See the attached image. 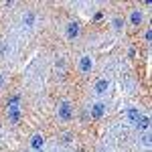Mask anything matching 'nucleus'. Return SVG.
Wrapping results in <instances>:
<instances>
[{"label": "nucleus", "mask_w": 152, "mask_h": 152, "mask_svg": "<svg viewBox=\"0 0 152 152\" xmlns=\"http://www.w3.org/2000/svg\"><path fill=\"white\" fill-rule=\"evenodd\" d=\"M114 24H116V28H120V26H122V20H120V18H116V20H114Z\"/></svg>", "instance_id": "obj_12"}, {"label": "nucleus", "mask_w": 152, "mask_h": 152, "mask_svg": "<svg viewBox=\"0 0 152 152\" xmlns=\"http://www.w3.org/2000/svg\"><path fill=\"white\" fill-rule=\"evenodd\" d=\"M110 89V81L107 79H99V81H95V94H105Z\"/></svg>", "instance_id": "obj_5"}, {"label": "nucleus", "mask_w": 152, "mask_h": 152, "mask_svg": "<svg viewBox=\"0 0 152 152\" xmlns=\"http://www.w3.org/2000/svg\"><path fill=\"white\" fill-rule=\"evenodd\" d=\"M140 116H142V114H140V110H138V107H128V120L132 122V124H136Z\"/></svg>", "instance_id": "obj_9"}, {"label": "nucleus", "mask_w": 152, "mask_h": 152, "mask_svg": "<svg viewBox=\"0 0 152 152\" xmlns=\"http://www.w3.org/2000/svg\"><path fill=\"white\" fill-rule=\"evenodd\" d=\"M91 67H94L91 57H81V59H79V69H81L83 73H89V71H91Z\"/></svg>", "instance_id": "obj_3"}, {"label": "nucleus", "mask_w": 152, "mask_h": 152, "mask_svg": "<svg viewBox=\"0 0 152 152\" xmlns=\"http://www.w3.org/2000/svg\"><path fill=\"white\" fill-rule=\"evenodd\" d=\"M8 120L12 124H16L20 120V107H18V104H10L8 102Z\"/></svg>", "instance_id": "obj_2"}, {"label": "nucleus", "mask_w": 152, "mask_h": 152, "mask_svg": "<svg viewBox=\"0 0 152 152\" xmlns=\"http://www.w3.org/2000/svg\"><path fill=\"white\" fill-rule=\"evenodd\" d=\"M0 87H2V75H0Z\"/></svg>", "instance_id": "obj_13"}, {"label": "nucleus", "mask_w": 152, "mask_h": 152, "mask_svg": "<svg viewBox=\"0 0 152 152\" xmlns=\"http://www.w3.org/2000/svg\"><path fill=\"white\" fill-rule=\"evenodd\" d=\"M65 35H67V39H75V37L79 35V23H69Z\"/></svg>", "instance_id": "obj_4"}, {"label": "nucleus", "mask_w": 152, "mask_h": 152, "mask_svg": "<svg viewBox=\"0 0 152 152\" xmlns=\"http://www.w3.org/2000/svg\"><path fill=\"white\" fill-rule=\"evenodd\" d=\"M43 142H45L43 134H35V136L31 138V146H33L35 150H43Z\"/></svg>", "instance_id": "obj_6"}, {"label": "nucleus", "mask_w": 152, "mask_h": 152, "mask_svg": "<svg viewBox=\"0 0 152 152\" xmlns=\"http://www.w3.org/2000/svg\"><path fill=\"white\" fill-rule=\"evenodd\" d=\"M142 18H144V14H142L140 10H132V14H130V20H132V24H138L142 23Z\"/></svg>", "instance_id": "obj_10"}, {"label": "nucleus", "mask_w": 152, "mask_h": 152, "mask_svg": "<svg viewBox=\"0 0 152 152\" xmlns=\"http://www.w3.org/2000/svg\"><path fill=\"white\" fill-rule=\"evenodd\" d=\"M136 128H138V130H148V128H150V118H148V116H140V118H138V122H136Z\"/></svg>", "instance_id": "obj_8"}, {"label": "nucleus", "mask_w": 152, "mask_h": 152, "mask_svg": "<svg viewBox=\"0 0 152 152\" xmlns=\"http://www.w3.org/2000/svg\"><path fill=\"white\" fill-rule=\"evenodd\" d=\"M57 114H59V118L61 120H71V116H73V110H71V104L69 102H61L59 104V107H57Z\"/></svg>", "instance_id": "obj_1"}, {"label": "nucleus", "mask_w": 152, "mask_h": 152, "mask_svg": "<svg viewBox=\"0 0 152 152\" xmlns=\"http://www.w3.org/2000/svg\"><path fill=\"white\" fill-rule=\"evenodd\" d=\"M104 114H105V105H104V104L91 105V118H102Z\"/></svg>", "instance_id": "obj_7"}, {"label": "nucleus", "mask_w": 152, "mask_h": 152, "mask_svg": "<svg viewBox=\"0 0 152 152\" xmlns=\"http://www.w3.org/2000/svg\"><path fill=\"white\" fill-rule=\"evenodd\" d=\"M35 152H43V150H35Z\"/></svg>", "instance_id": "obj_14"}, {"label": "nucleus", "mask_w": 152, "mask_h": 152, "mask_svg": "<svg viewBox=\"0 0 152 152\" xmlns=\"http://www.w3.org/2000/svg\"><path fill=\"white\" fill-rule=\"evenodd\" d=\"M33 23H35V14L33 12H26L23 16V24L24 26H33Z\"/></svg>", "instance_id": "obj_11"}]
</instances>
